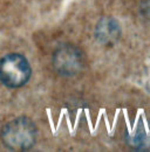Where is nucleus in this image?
Listing matches in <instances>:
<instances>
[{
  "mask_svg": "<svg viewBox=\"0 0 150 152\" xmlns=\"http://www.w3.org/2000/svg\"><path fill=\"white\" fill-rule=\"evenodd\" d=\"M37 139V125L28 117H17L7 122L1 129V140L4 145L13 151L32 149Z\"/></svg>",
  "mask_w": 150,
  "mask_h": 152,
  "instance_id": "obj_1",
  "label": "nucleus"
},
{
  "mask_svg": "<svg viewBox=\"0 0 150 152\" xmlns=\"http://www.w3.org/2000/svg\"><path fill=\"white\" fill-rule=\"evenodd\" d=\"M32 76L28 60L19 53H10L0 58V83L10 89L27 84Z\"/></svg>",
  "mask_w": 150,
  "mask_h": 152,
  "instance_id": "obj_2",
  "label": "nucleus"
},
{
  "mask_svg": "<svg viewBox=\"0 0 150 152\" xmlns=\"http://www.w3.org/2000/svg\"><path fill=\"white\" fill-rule=\"evenodd\" d=\"M52 63L60 76L73 77L83 68V55L76 46L72 43H63L53 53Z\"/></svg>",
  "mask_w": 150,
  "mask_h": 152,
  "instance_id": "obj_3",
  "label": "nucleus"
},
{
  "mask_svg": "<svg viewBox=\"0 0 150 152\" xmlns=\"http://www.w3.org/2000/svg\"><path fill=\"white\" fill-rule=\"evenodd\" d=\"M96 40L102 45H114L121 37V27L117 20L114 18H102L95 28Z\"/></svg>",
  "mask_w": 150,
  "mask_h": 152,
  "instance_id": "obj_4",
  "label": "nucleus"
}]
</instances>
